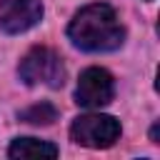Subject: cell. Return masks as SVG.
I'll list each match as a JSON object with an SVG mask.
<instances>
[{"mask_svg": "<svg viewBox=\"0 0 160 160\" xmlns=\"http://www.w3.org/2000/svg\"><path fill=\"white\" fill-rule=\"evenodd\" d=\"M18 118L30 125H52L58 120V108L52 102H35V105L25 108Z\"/></svg>", "mask_w": 160, "mask_h": 160, "instance_id": "7", "label": "cell"}, {"mask_svg": "<svg viewBox=\"0 0 160 160\" xmlns=\"http://www.w3.org/2000/svg\"><path fill=\"white\" fill-rule=\"evenodd\" d=\"M115 95V80L105 68H88L80 72L75 88V102L82 108H102Z\"/></svg>", "mask_w": 160, "mask_h": 160, "instance_id": "4", "label": "cell"}, {"mask_svg": "<svg viewBox=\"0 0 160 160\" xmlns=\"http://www.w3.org/2000/svg\"><path fill=\"white\" fill-rule=\"evenodd\" d=\"M42 20L40 0H0V30L8 35L25 32Z\"/></svg>", "mask_w": 160, "mask_h": 160, "instance_id": "5", "label": "cell"}, {"mask_svg": "<svg viewBox=\"0 0 160 160\" xmlns=\"http://www.w3.org/2000/svg\"><path fill=\"white\" fill-rule=\"evenodd\" d=\"M68 38L75 48L85 52H110L125 40V28L120 25L115 10L105 2H92L78 10L68 25Z\"/></svg>", "mask_w": 160, "mask_h": 160, "instance_id": "1", "label": "cell"}, {"mask_svg": "<svg viewBox=\"0 0 160 160\" xmlns=\"http://www.w3.org/2000/svg\"><path fill=\"white\" fill-rule=\"evenodd\" d=\"M18 75L25 85H48V88H62L65 82V65L62 58L45 45H35L25 52V58L18 65Z\"/></svg>", "mask_w": 160, "mask_h": 160, "instance_id": "2", "label": "cell"}, {"mask_svg": "<svg viewBox=\"0 0 160 160\" xmlns=\"http://www.w3.org/2000/svg\"><path fill=\"white\" fill-rule=\"evenodd\" d=\"M8 155L20 160V158H58V148L48 140L38 138H15L8 148Z\"/></svg>", "mask_w": 160, "mask_h": 160, "instance_id": "6", "label": "cell"}, {"mask_svg": "<svg viewBox=\"0 0 160 160\" xmlns=\"http://www.w3.org/2000/svg\"><path fill=\"white\" fill-rule=\"evenodd\" d=\"M70 138L85 148H95V150L110 148L120 138V122L112 115H102V112L78 115L70 125Z\"/></svg>", "mask_w": 160, "mask_h": 160, "instance_id": "3", "label": "cell"}, {"mask_svg": "<svg viewBox=\"0 0 160 160\" xmlns=\"http://www.w3.org/2000/svg\"><path fill=\"white\" fill-rule=\"evenodd\" d=\"M158 138H160V125H158V122H155V125H152V128H150V140H152V142H160V140H158Z\"/></svg>", "mask_w": 160, "mask_h": 160, "instance_id": "8", "label": "cell"}]
</instances>
